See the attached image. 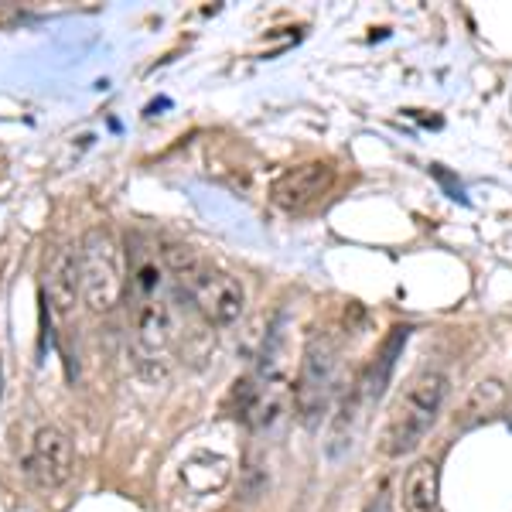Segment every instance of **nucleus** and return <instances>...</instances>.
Masks as SVG:
<instances>
[{
    "label": "nucleus",
    "instance_id": "nucleus-1",
    "mask_svg": "<svg viewBox=\"0 0 512 512\" xmlns=\"http://www.w3.org/2000/svg\"><path fill=\"white\" fill-rule=\"evenodd\" d=\"M164 267L175 274L178 287L192 297V304L205 315V321L219 328H229L243 318L246 308V291L236 277H229L226 270L205 263L202 256H195L192 246H168L164 250Z\"/></svg>",
    "mask_w": 512,
    "mask_h": 512
},
{
    "label": "nucleus",
    "instance_id": "nucleus-2",
    "mask_svg": "<svg viewBox=\"0 0 512 512\" xmlns=\"http://www.w3.org/2000/svg\"><path fill=\"white\" fill-rule=\"evenodd\" d=\"M448 400V376L437 369H424L407 383V390L396 396L383 427V454L390 458H403V454L417 451L424 444L427 431L437 424L441 407Z\"/></svg>",
    "mask_w": 512,
    "mask_h": 512
},
{
    "label": "nucleus",
    "instance_id": "nucleus-3",
    "mask_svg": "<svg viewBox=\"0 0 512 512\" xmlns=\"http://www.w3.org/2000/svg\"><path fill=\"white\" fill-rule=\"evenodd\" d=\"M338 338L328 328H315L304 345L301 373L291 390L294 410L301 417V424L318 427L321 417H328L338 390Z\"/></svg>",
    "mask_w": 512,
    "mask_h": 512
},
{
    "label": "nucleus",
    "instance_id": "nucleus-4",
    "mask_svg": "<svg viewBox=\"0 0 512 512\" xmlns=\"http://www.w3.org/2000/svg\"><path fill=\"white\" fill-rule=\"evenodd\" d=\"M82 256V297L93 311H113L127 291V267L123 250L113 229L96 226L89 229L79 246Z\"/></svg>",
    "mask_w": 512,
    "mask_h": 512
},
{
    "label": "nucleus",
    "instance_id": "nucleus-5",
    "mask_svg": "<svg viewBox=\"0 0 512 512\" xmlns=\"http://www.w3.org/2000/svg\"><path fill=\"white\" fill-rule=\"evenodd\" d=\"M168 267L158 260H140L130 277L134 297V332L147 352H158L171 338V297H168Z\"/></svg>",
    "mask_w": 512,
    "mask_h": 512
},
{
    "label": "nucleus",
    "instance_id": "nucleus-6",
    "mask_svg": "<svg viewBox=\"0 0 512 512\" xmlns=\"http://www.w3.org/2000/svg\"><path fill=\"white\" fill-rule=\"evenodd\" d=\"M335 185V171L332 164L325 161H308V164H297V168L284 171L274 188H270V198L274 205H280L284 212H308L311 205H318L321 198L332 192Z\"/></svg>",
    "mask_w": 512,
    "mask_h": 512
},
{
    "label": "nucleus",
    "instance_id": "nucleus-7",
    "mask_svg": "<svg viewBox=\"0 0 512 512\" xmlns=\"http://www.w3.org/2000/svg\"><path fill=\"white\" fill-rule=\"evenodd\" d=\"M72 468H76V458H72L69 437H65L59 427H41L35 434V441H31V451H28L31 482L45 492H55L72 478Z\"/></svg>",
    "mask_w": 512,
    "mask_h": 512
},
{
    "label": "nucleus",
    "instance_id": "nucleus-8",
    "mask_svg": "<svg viewBox=\"0 0 512 512\" xmlns=\"http://www.w3.org/2000/svg\"><path fill=\"white\" fill-rule=\"evenodd\" d=\"M407 338H410V328L407 325H396L393 332L386 335V342L379 345V352L373 355V359H369V366L362 369L359 376H355V386H359L366 407L379 403V396L386 393V386H390V379H393V369H396V359H400Z\"/></svg>",
    "mask_w": 512,
    "mask_h": 512
},
{
    "label": "nucleus",
    "instance_id": "nucleus-9",
    "mask_svg": "<svg viewBox=\"0 0 512 512\" xmlns=\"http://www.w3.org/2000/svg\"><path fill=\"white\" fill-rule=\"evenodd\" d=\"M45 291L59 315H69V311L76 308V301L82 297V256L76 246H62V250L55 253L52 267H48V277H45Z\"/></svg>",
    "mask_w": 512,
    "mask_h": 512
},
{
    "label": "nucleus",
    "instance_id": "nucleus-10",
    "mask_svg": "<svg viewBox=\"0 0 512 512\" xmlns=\"http://www.w3.org/2000/svg\"><path fill=\"white\" fill-rule=\"evenodd\" d=\"M181 485H185L192 495H216L229 485L233 478V465H229L226 454H216V451H195L181 461Z\"/></svg>",
    "mask_w": 512,
    "mask_h": 512
},
{
    "label": "nucleus",
    "instance_id": "nucleus-11",
    "mask_svg": "<svg viewBox=\"0 0 512 512\" xmlns=\"http://www.w3.org/2000/svg\"><path fill=\"white\" fill-rule=\"evenodd\" d=\"M509 403V390L502 379H478L472 390L465 393L458 410V427L461 431H472L478 424H489L502 414V407Z\"/></svg>",
    "mask_w": 512,
    "mask_h": 512
},
{
    "label": "nucleus",
    "instance_id": "nucleus-12",
    "mask_svg": "<svg viewBox=\"0 0 512 512\" xmlns=\"http://www.w3.org/2000/svg\"><path fill=\"white\" fill-rule=\"evenodd\" d=\"M441 499V468L431 458H420L403 475V512H437Z\"/></svg>",
    "mask_w": 512,
    "mask_h": 512
},
{
    "label": "nucleus",
    "instance_id": "nucleus-13",
    "mask_svg": "<svg viewBox=\"0 0 512 512\" xmlns=\"http://www.w3.org/2000/svg\"><path fill=\"white\" fill-rule=\"evenodd\" d=\"M362 512H393L390 509V495H376V499H369Z\"/></svg>",
    "mask_w": 512,
    "mask_h": 512
},
{
    "label": "nucleus",
    "instance_id": "nucleus-14",
    "mask_svg": "<svg viewBox=\"0 0 512 512\" xmlns=\"http://www.w3.org/2000/svg\"><path fill=\"white\" fill-rule=\"evenodd\" d=\"M0 400H4V362H0Z\"/></svg>",
    "mask_w": 512,
    "mask_h": 512
}]
</instances>
